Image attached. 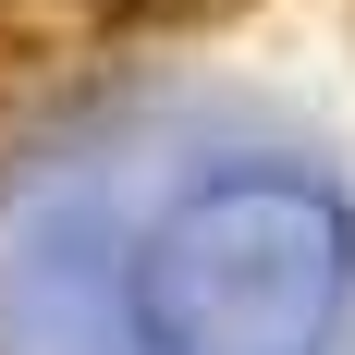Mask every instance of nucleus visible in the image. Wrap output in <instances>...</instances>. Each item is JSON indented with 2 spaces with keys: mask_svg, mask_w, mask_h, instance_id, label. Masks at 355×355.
Instances as JSON below:
<instances>
[{
  "mask_svg": "<svg viewBox=\"0 0 355 355\" xmlns=\"http://www.w3.org/2000/svg\"><path fill=\"white\" fill-rule=\"evenodd\" d=\"M86 12H209V0H86Z\"/></svg>",
  "mask_w": 355,
  "mask_h": 355,
  "instance_id": "1",
  "label": "nucleus"
}]
</instances>
